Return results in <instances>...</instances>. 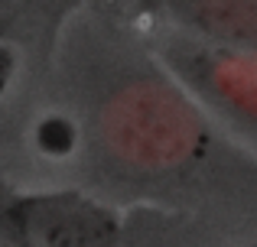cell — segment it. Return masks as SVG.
Wrapping results in <instances>:
<instances>
[{
    "mask_svg": "<svg viewBox=\"0 0 257 247\" xmlns=\"http://www.w3.org/2000/svg\"><path fill=\"white\" fill-rule=\"evenodd\" d=\"M94 133L104 153L131 169H179L215 143L202 101L160 65H131L101 91Z\"/></svg>",
    "mask_w": 257,
    "mask_h": 247,
    "instance_id": "1",
    "label": "cell"
},
{
    "mask_svg": "<svg viewBox=\"0 0 257 247\" xmlns=\"http://www.w3.org/2000/svg\"><path fill=\"white\" fill-rule=\"evenodd\" d=\"M82 143V130L62 111H49L33 127V146L49 159H69Z\"/></svg>",
    "mask_w": 257,
    "mask_h": 247,
    "instance_id": "5",
    "label": "cell"
},
{
    "mask_svg": "<svg viewBox=\"0 0 257 247\" xmlns=\"http://www.w3.org/2000/svg\"><path fill=\"white\" fill-rule=\"evenodd\" d=\"M30 0H0V39H7L17 26V20L23 17Z\"/></svg>",
    "mask_w": 257,
    "mask_h": 247,
    "instance_id": "7",
    "label": "cell"
},
{
    "mask_svg": "<svg viewBox=\"0 0 257 247\" xmlns=\"http://www.w3.org/2000/svg\"><path fill=\"white\" fill-rule=\"evenodd\" d=\"M4 228L20 247H114V208L82 192H33L7 202Z\"/></svg>",
    "mask_w": 257,
    "mask_h": 247,
    "instance_id": "3",
    "label": "cell"
},
{
    "mask_svg": "<svg viewBox=\"0 0 257 247\" xmlns=\"http://www.w3.org/2000/svg\"><path fill=\"white\" fill-rule=\"evenodd\" d=\"M166 7L192 36L257 49V0H166Z\"/></svg>",
    "mask_w": 257,
    "mask_h": 247,
    "instance_id": "4",
    "label": "cell"
},
{
    "mask_svg": "<svg viewBox=\"0 0 257 247\" xmlns=\"http://www.w3.org/2000/svg\"><path fill=\"white\" fill-rule=\"evenodd\" d=\"M17 72H20V59L17 49H13L7 39H0V98L10 91V85L17 82Z\"/></svg>",
    "mask_w": 257,
    "mask_h": 247,
    "instance_id": "6",
    "label": "cell"
},
{
    "mask_svg": "<svg viewBox=\"0 0 257 247\" xmlns=\"http://www.w3.org/2000/svg\"><path fill=\"white\" fill-rule=\"evenodd\" d=\"M160 62L234 130L257 137V49L176 33L163 39Z\"/></svg>",
    "mask_w": 257,
    "mask_h": 247,
    "instance_id": "2",
    "label": "cell"
}]
</instances>
